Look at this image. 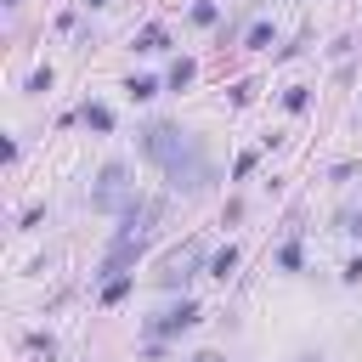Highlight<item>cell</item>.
I'll use <instances>...</instances> for the list:
<instances>
[{
  "mask_svg": "<svg viewBox=\"0 0 362 362\" xmlns=\"http://www.w3.org/2000/svg\"><path fill=\"white\" fill-rule=\"evenodd\" d=\"M141 147H147V158H153L181 192H198V187L209 181V170L198 164V147H192L187 130H175V124H147V130H141Z\"/></svg>",
  "mask_w": 362,
  "mask_h": 362,
  "instance_id": "cell-1",
  "label": "cell"
},
{
  "mask_svg": "<svg viewBox=\"0 0 362 362\" xmlns=\"http://www.w3.org/2000/svg\"><path fill=\"white\" fill-rule=\"evenodd\" d=\"M90 209H107V215L136 209V187H130V170H124V164H107V170L96 175V187H90Z\"/></svg>",
  "mask_w": 362,
  "mask_h": 362,
  "instance_id": "cell-2",
  "label": "cell"
},
{
  "mask_svg": "<svg viewBox=\"0 0 362 362\" xmlns=\"http://www.w3.org/2000/svg\"><path fill=\"white\" fill-rule=\"evenodd\" d=\"M192 322H198V305H192V300H181L175 311L153 317V322H147V334H153V339H164V334H181V328H192Z\"/></svg>",
  "mask_w": 362,
  "mask_h": 362,
  "instance_id": "cell-3",
  "label": "cell"
},
{
  "mask_svg": "<svg viewBox=\"0 0 362 362\" xmlns=\"http://www.w3.org/2000/svg\"><path fill=\"white\" fill-rule=\"evenodd\" d=\"M192 266H198V249H187V255H170V266L158 272V283H164V288H175L181 277H192Z\"/></svg>",
  "mask_w": 362,
  "mask_h": 362,
  "instance_id": "cell-4",
  "label": "cell"
},
{
  "mask_svg": "<svg viewBox=\"0 0 362 362\" xmlns=\"http://www.w3.org/2000/svg\"><path fill=\"white\" fill-rule=\"evenodd\" d=\"M79 119H85L90 130H113V113H107L102 102H85V113H79Z\"/></svg>",
  "mask_w": 362,
  "mask_h": 362,
  "instance_id": "cell-5",
  "label": "cell"
},
{
  "mask_svg": "<svg viewBox=\"0 0 362 362\" xmlns=\"http://www.w3.org/2000/svg\"><path fill=\"white\" fill-rule=\"evenodd\" d=\"M192 74H198V68H192L187 57H175V62H170V90H181V85H192Z\"/></svg>",
  "mask_w": 362,
  "mask_h": 362,
  "instance_id": "cell-6",
  "label": "cell"
},
{
  "mask_svg": "<svg viewBox=\"0 0 362 362\" xmlns=\"http://www.w3.org/2000/svg\"><path fill=\"white\" fill-rule=\"evenodd\" d=\"M164 45H170L164 28H141V34H136V51H164Z\"/></svg>",
  "mask_w": 362,
  "mask_h": 362,
  "instance_id": "cell-7",
  "label": "cell"
},
{
  "mask_svg": "<svg viewBox=\"0 0 362 362\" xmlns=\"http://www.w3.org/2000/svg\"><path fill=\"white\" fill-rule=\"evenodd\" d=\"M232 266H238V249H232V243H226L221 255H209V272H215V277H226Z\"/></svg>",
  "mask_w": 362,
  "mask_h": 362,
  "instance_id": "cell-8",
  "label": "cell"
},
{
  "mask_svg": "<svg viewBox=\"0 0 362 362\" xmlns=\"http://www.w3.org/2000/svg\"><path fill=\"white\" fill-rule=\"evenodd\" d=\"M277 266H283V272H300V243H283V249H277Z\"/></svg>",
  "mask_w": 362,
  "mask_h": 362,
  "instance_id": "cell-9",
  "label": "cell"
},
{
  "mask_svg": "<svg viewBox=\"0 0 362 362\" xmlns=\"http://www.w3.org/2000/svg\"><path fill=\"white\" fill-rule=\"evenodd\" d=\"M249 45H255V51L272 45V23H255V28H249Z\"/></svg>",
  "mask_w": 362,
  "mask_h": 362,
  "instance_id": "cell-10",
  "label": "cell"
},
{
  "mask_svg": "<svg viewBox=\"0 0 362 362\" xmlns=\"http://www.w3.org/2000/svg\"><path fill=\"white\" fill-rule=\"evenodd\" d=\"M153 90H158V79H130V96H136V102H147Z\"/></svg>",
  "mask_w": 362,
  "mask_h": 362,
  "instance_id": "cell-11",
  "label": "cell"
},
{
  "mask_svg": "<svg viewBox=\"0 0 362 362\" xmlns=\"http://www.w3.org/2000/svg\"><path fill=\"white\" fill-rule=\"evenodd\" d=\"M124 294H130V283H124V277H113V283L102 288V300H107V305H113V300H124Z\"/></svg>",
  "mask_w": 362,
  "mask_h": 362,
  "instance_id": "cell-12",
  "label": "cell"
},
{
  "mask_svg": "<svg viewBox=\"0 0 362 362\" xmlns=\"http://www.w3.org/2000/svg\"><path fill=\"white\" fill-rule=\"evenodd\" d=\"M339 277H345V283H362V260H351V266H345Z\"/></svg>",
  "mask_w": 362,
  "mask_h": 362,
  "instance_id": "cell-13",
  "label": "cell"
},
{
  "mask_svg": "<svg viewBox=\"0 0 362 362\" xmlns=\"http://www.w3.org/2000/svg\"><path fill=\"white\" fill-rule=\"evenodd\" d=\"M345 232H351V238H362V215H345Z\"/></svg>",
  "mask_w": 362,
  "mask_h": 362,
  "instance_id": "cell-14",
  "label": "cell"
},
{
  "mask_svg": "<svg viewBox=\"0 0 362 362\" xmlns=\"http://www.w3.org/2000/svg\"><path fill=\"white\" fill-rule=\"evenodd\" d=\"M192 362H226V356H215V351H198V356H192Z\"/></svg>",
  "mask_w": 362,
  "mask_h": 362,
  "instance_id": "cell-15",
  "label": "cell"
},
{
  "mask_svg": "<svg viewBox=\"0 0 362 362\" xmlns=\"http://www.w3.org/2000/svg\"><path fill=\"white\" fill-rule=\"evenodd\" d=\"M300 362H317V356H300Z\"/></svg>",
  "mask_w": 362,
  "mask_h": 362,
  "instance_id": "cell-16",
  "label": "cell"
}]
</instances>
